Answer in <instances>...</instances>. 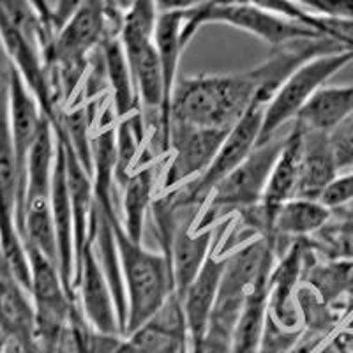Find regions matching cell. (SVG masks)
Listing matches in <instances>:
<instances>
[{"label":"cell","mask_w":353,"mask_h":353,"mask_svg":"<svg viewBox=\"0 0 353 353\" xmlns=\"http://www.w3.org/2000/svg\"><path fill=\"white\" fill-rule=\"evenodd\" d=\"M309 242L327 260L353 261V201L332 209L329 223Z\"/></svg>","instance_id":"21"},{"label":"cell","mask_w":353,"mask_h":353,"mask_svg":"<svg viewBox=\"0 0 353 353\" xmlns=\"http://www.w3.org/2000/svg\"><path fill=\"white\" fill-rule=\"evenodd\" d=\"M137 0H105V6L108 9V14L115 21L122 23V18H124L125 12L132 8Z\"/></svg>","instance_id":"26"},{"label":"cell","mask_w":353,"mask_h":353,"mask_svg":"<svg viewBox=\"0 0 353 353\" xmlns=\"http://www.w3.org/2000/svg\"><path fill=\"white\" fill-rule=\"evenodd\" d=\"M74 293L80 311L94 330L105 336H122L115 299L105 272L97 261L92 239L85 244L74 276Z\"/></svg>","instance_id":"8"},{"label":"cell","mask_w":353,"mask_h":353,"mask_svg":"<svg viewBox=\"0 0 353 353\" xmlns=\"http://www.w3.org/2000/svg\"><path fill=\"white\" fill-rule=\"evenodd\" d=\"M302 131L304 134H302L301 175H299L297 196L295 198L321 200L323 193L339 176L341 170L337 166L329 132L311 131V129L304 128Z\"/></svg>","instance_id":"15"},{"label":"cell","mask_w":353,"mask_h":353,"mask_svg":"<svg viewBox=\"0 0 353 353\" xmlns=\"http://www.w3.org/2000/svg\"><path fill=\"white\" fill-rule=\"evenodd\" d=\"M101 61L105 68L108 92L112 94V106L117 119L134 113L140 110L138 94L129 69L124 46L117 36L106 37L99 46Z\"/></svg>","instance_id":"18"},{"label":"cell","mask_w":353,"mask_h":353,"mask_svg":"<svg viewBox=\"0 0 353 353\" xmlns=\"http://www.w3.org/2000/svg\"><path fill=\"white\" fill-rule=\"evenodd\" d=\"M214 23L239 28L242 32L251 34L263 43L274 46V48H281L286 44L297 43V41L321 39L323 37L316 30L305 27V25L279 18L276 14L263 11V9L245 4V2L230 6H216L212 2H205L200 8L185 12L184 28H182V46H184V50L194 39L201 27Z\"/></svg>","instance_id":"4"},{"label":"cell","mask_w":353,"mask_h":353,"mask_svg":"<svg viewBox=\"0 0 353 353\" xmlns=\"http://www.w3.org/2000/svg\"><path fill=\"white\" fill-rule=\"evenodd\" d=\"M314 14L353 21V0H318Z\"/></svg>","instance_id":"24"},{"label":"cell","mask_w":353,"mask_h":353,"mask_svg":"<svg viewBox=\"0 0 353 353\" xmlns=\"http://www.w3.org/2000/svg\"><path fill=\"white\" fill-rule=\"evenodd\" d=\"M2 353H36L34 350L27 348V346L20 345L17 341H11V339H6L4 348H2Z\"/></svg>","instance_id":"28"},{"label":"cell","mask_w":353,"mask_h":353,"mask_svg":"<svg viewBox=\"0 0 353 353\" xmlns=\"http://www.w3.org/2000/svg\"><path fill=\"white\" fill-rule=\"evenodd\" d=\"M196 217L198 214H191L189 217L179 221L172 245L166 254L172 270L173 295L176 301L184 297L185 290L194 281L214 245V230H205V232L193 230Z\"/></svg>","instance_id":"12"},{"label":"cell","mask_w":353,"mask_h":353,"mask_svg":"<svg viewBox=\"0 0 353 353\" xmlns=\"http://www.w3.org/2000/svg\"><path fill=\"white\" fill-rule=\"evenodd\" d=\"M228 256L219 253L216 244L212 245L209 258L194 277V281L185 290L184 297L181 299L182 314H184L185 334H188V350L196 348L203 341L207 329H209L210 316L216 307L217 293H219L221 277L225 272Z\"/></svg>","instance_id":"9"},{"label":"cell","mask_w":353,"mask_h":353,"mask_svg":"<svg viewBox=\"0 0 353 353\" xmlns=\"http://www.w3.org/2000/svg\"><path fill=\"white\" fill-rule=\"evenodd\" d=\"M122 279L128 297V323L124 337L149 323L173 297V281L170 261L165 254L154 253L132 241L125 233L119 212L112 214Z\"/></svg>","instance_id":"2"},{"label":"cell","mask_w":353,"mask_h":353,"mask_svg":"<svg viewBox=\"0 0 353 353\" xmlns=\"http://www.w3.org/2000/svg\"><path fill=\"white\" fill-rule=\"evenodd\" d=\"M314 353H353V325H339L318 341Z\"/></svg>","instance_id":"23"},{"label":"cell","mask_w":353,"mask_h":353,"mask_svg":"<svg viewBox=\"0 0 353 353\" xmlns=\"http://www.w3.org/2000/svg\"><path fill=\"white\" fill-rule=\"evenodd\" d=\"M258 96L270 99L258 65L239 72L182 78L173 96L172 121L232 131Z\"/></svg>","instance_id":"1"},{"label":"cell","mask_w":353,"mask_h":353,"mask_svg":"<svg viewBox=\"0 0 353 353\" xmlns=\"http://www.w3.org/2000/svg\"><path fill=\"white\" fill-rule=\"evenodd\" d=\"M157 168L154 163L143 165L131 173L125 184L121 188L122 193V226L132 241H143L145 221L150 212L154 201Z\"/></svg>","instance_id":"19"},{"label":"cell","mask_w":353,"mask_h":353,"mask_svg":"<svg viewBox=\"0 0 353 353\" xmlns=\"http://www.w3.org/2000/svg\"><path fill=\"white\" fill-rule=\"evenodd\" d=\"M352 62L353 50H341V52L314 57L295 69L279 87V90L274 94L269 106L265 110L258 145L277 137L279 131L290 122L293 124L301 110L314 96V92L320 90L336 72L345 69Z\"/></svg>","instance_id":"6"},{"label":"cell","mask_w":353,"mask_h":353,"mask_svg":"<svg viewBox=\"0 0 353 353\" xmlns=\"http://www.w3.org/2000/svg\"><path fill=\"white\" fill-rule=\"evenodd\" d=\"M330 141L339 170H353V113L339 128L330 132Z\"/></svg>","instance_id":"22"},{"label":"cell","mask_w":353,"mask_h":353,"mask_svg":"<svg viewBox=\"0 0 353 353\" xmlns=\"http://www.w3.org/2000/svg\"><path fill=\"white\" fill-rule=\"evenodd\" d=\"M228 132L172 121L161 193H173L196 181L210 166Z\"/></svg>","instance_id":"7"},{"label":"cell","mask_w":353,"mask_h":353,"mask_svg":"<svg viewBox=\"0 0 353 353\" xmlns=\"http://www.w3.org/2000/svg\"><path fill=\"white\" fill-rule=\"evenodd\" d=\"M302 131L301 124L293 122L292 129L286 134L283 150L277 157L270 173L269 184L265 189L263 198H261L260 210L265 217L267 228H269V237L272 232L274 216L286 201L297 196L299 175H301V156H302ZM267 237V241H269Z\"/></svg>","instance_id":"14"},{"label":"cell","mask_w":353,"mask_h":353,"mask_svg":"<svg viewBox=\"0 0 353 353\" xmlns=\"http://www.w3.org/2000/svg\"><path fill=\"white\" fill-rule=\"evenodd\" d=\"M4 337H0V353H2V348H4Z\"/></svg>","instance_id":"30"},{"label":"cell","mask_w":353,"mask_h":353,"mask_svg":"<svg viewBox=\"0 0 353 353\" xmlns=\"http://www.w3.org/2000/svg\"><path fill=\"white\" fill-rule=\"evenodd\" d=\"M157 8L161 12L166 11H191V9L200 8L201 4L209 2V0H156Z\"/></svg>","instance_id":"25"},{"label":"cell","mask_w":353,"mask_h":353,"mask_svg":"<svg viewBox=\"0 0 353 353\" xmlns=\"http://www.w3.org/2000/svg\"><path fill=\"white\" fill-rule=\"evenodd\" d=\"M269 276L261 277L241 311L230 343V353H260L269 316Z\"/></svg>","instance_id":"20"},{"label":"cell","mask_w":353,"mask_h":353,"mask_svg":"<svg viewBox=\"0 0 353 353\" xmlns=\"http://www.w3.org/2000/svg\"><path fill=\"white\" fill-rule=\"evenodd\" d=\"M286 134L256 145L237 168L212 189L194 221V232L214 230L223 219L261 203L265 189L277 157L281 154Z\"/></svg>","instance_id":"3"},{"label":"cell","mask_w":353,"mask_h":353,"mask_svg":"<svg viewBox=\"0 0 353 353\" xmlns=\"http://www.w3.org/2000/svg\"><path fill=\"white\" fill-rule=\"evenodd\" d=\"M320 339H305V336L301 337V341L297 343V346L292 350L290 353H314V350H316V345Z\"/></svg>","instance_id":"27"},{"label":"cell","mask_w":353,"mask_h":353,"mask_svg":"<svg viewBox=\"0 0 353 353\" xmlns=\"http://www.w3.org/2000/svg\"><path fill=\"white\" fill-rule=\"evenodd\" d=\"M352 113L353 85H323L301 110L295 122L304 129L330 134Z\"/></svg>","instance_id":"17"},{"label":"cell","mask_w":353,"mask_h":353,"mask_svg":"<svg viewBox=\"0 0 353 353\" xmlns=\"http://www.w3.org/2000/svg\"><path fill=\"white\" fill-rule=\"evenodd\" d=\"M52 216L55 225L57 251H59V270L65 290L74 301V272H77V260H74V221H72V205L69 194L68 166H65L64 145L57 137V159L53 168L52 181Z\"/></svg>","instance_id":"11"},{"label":"cell","mask_w":353,"mask_h":353,"mask_svg":"<svg viewBox=\"0 0 353 353\" xmlns=\"http://www.w3.org/2000/svg\"><path fill=\"white\" fill-rule=\"evenodd\" d=\"M332 209L323 201L293 198L277 210L272 221L269 244L272 245L276 258L281 256V244H293L301 239H311L329 223Z\"/></svg>","instance_id":"16"},{"label":"cell","mask_w":353,"mask_h":353,"mask_svg":"<svg viewBox=\"0 0 353 353\" xmlns=\"http://www.w3.org/2000/svg\"><path fill=\"white\" fill-rule=\"evenodd\" d=\"M9 119H11V132L14 141V152H17L18 166V185H20V196H18V214L25 194V176H27L28 154L32 150L37 134L41 131L46 115L41 110L36 96L30 92V88L25 85L21 77L9 65Z\"/></svg>","instance_id":"10"},{"label":"cell","mask_w":353,"mask_h":353,"mask_svg":"<svg viewBox=\"0 0 353 353\" xmlns=\"http://www.w3.org/2000/svg\"><path fill=\"white\" fill-rule=\"evenodd\" d=\"M34 332L36 313L30 292L18 281L0 253V337L20 343L36 352Z\"/></svg>","instance_id":"13"},{"label":"cell","mask_w":353,"mask_h":353,"mask_svg":"<svg viewBox=\"0 0 353 353\" xmlns=\"http://www.w3.org/2000/svg\"><path fill=\"white\" fill-rule=\"evenodd\" d=\"M293 2H297L299 6H302V8L307 9V11H311V12L316 11V2H318V0H293Z\"/></svg>","instance_id":"29"},{"label":"cell","mask_w":353,"mask_h":353,"mask_svg":"<svg viewBox=\"0 0 353 353\" xmlns=\"http://www.w3.org/2000/svg\"><path fill=\"white\" fill-rule=\"evenodd\" d=\"M267 106H269V101L258 96L245 115L226 134L219 152L216 154L205 173H201L196 181L189 182L179 191L170 193L176 209L201 210L205 201L209 200L212 189L237 168L258 145Z\"/></svg>","instance_id":"5"}]
</instances>
